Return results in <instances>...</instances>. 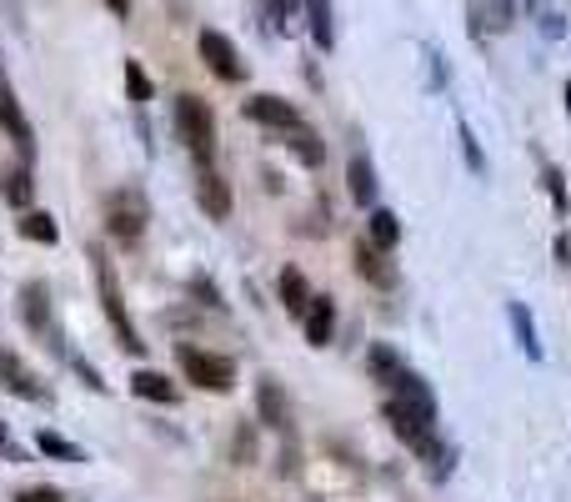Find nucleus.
Here are the masks:
<instances>
[{
    "instance_id": "obj_1",
    "label": "nucleus",
    "mask_w": 571,
    "mask_h": 502,
    "mask_svg": "<svg viewBox=\"0 0 571 502\" xmlns=\"http://www.w3.org/2000/svg\"><path fill=\"white\" fill-rule=\"evenodd\" d=\"M91 266H96V291H101L105 322H111V331H116V347H126V352H136V357H141V352H145V342H141V337H136V327H130L126 291H120L116 266H111V256H105L101 247H91Z\"/></svg>"
},
{
    "instance_id": "obj_11",
    "label": "nucleus",
    "mask_w": 571,
    "mask_h": 502,
    "mask_svg": "<svg viewBox=\"0 0 571 502\" xmlns=\"http://www.w3.org/2000/svg\"><path fill=\"white\" fill-rule=\"evenodd\" d=\"M256 417L266 427H276V432H291V402H286L281 382H271V377L256 382Z\"/></svg>"
},
{
    "instance_id": "obj_23",
    "label": "nucleus",
    "mask_w": 571,
    "mask_h": 502,
    "mask_svg": "<svg viewBox=\"0 0 571 502\" xmlns=\"http://www.w3.org/2000/svg\"><path fill=\"white\" fill-rule=\"evenodd\" d=\"M281 306L291 317H306V306H312V287H306V277H301L296 266L281 272Z\"/></svg>"
},
{
    "instance_id": "obj_19",
    "label": "nucleus",
    "mask_w": 571,
    "mask_h": 502,
    "mask_svg": "<svg viewBox=\"0 0 571 502\" xmlns=\"http://www.w3.org/2000/svg\"><path fill=\"white\" fill-rule=\"evenodd\" d=\"M391 397H402L406 407H421L427 417H436V392L427 387V377H421V372L406 367L402 377H396V387H391Z\"/></svg>"
},
{
    "instance_id": "obj_28",
    "label": "nucleus",
    "mask_w": 571,
    "mask_h": 502,
    "mask_svg": "<svg viewBox=\"0 0 571 502\" xmlns=\"http://www.w3.org/2000/svg\"><path fill=\"white\" fill-rule=\"evenodd\" d=\"M126 96L136 101V106H145L151 96H156V86H151V76L141 71V61H126Z\"/></svg>"
},
{
    "instance_id": "obj_20",
    "label": "nucleus",
    "mask_w": 571,
    "mask_h": 502,
    "mask_svg": "<svg viewBox=\"0 0 571 502\" xmlns=\"http://www.w3.org/2000/svg\"><path fill=\"white\" fill-rule=\"evenodd\" d=\"M366 241L391 256V251H396V241H402V216L386 212V206H377V212H371V226H366Z\"/></svg>"
},
{
    "instance_id": "obj_7",
    "label": "nucleus",
    "mask_w": 571,
    "mask_h": 502,
    "mask_svg": "<svg viewBox=\"0 0 571 502\" xmlns=\"http://www.w3.org/2000/svg\"><path fill=\"white\" fill-rule=\"evenodd\" d=\"M195 201H201V212L211 216V222H226L236 206L231 197V181H226L216 166H201V176H195Z\"/></svg>"
},
{
    "instance_id": "obj_12",
    "label": "nucleus",
    "mask_w": 571,
    "mask_h": 502,
    "mask_svg": "<svg viewBox=\"0 0 571 502\" xmlns=\"http://www.w3.org/2000/svg\"><path fill=\"white\" fill-rule=\"evenodd\" d=\"M346 191L356 206H366V212H377V166H371V156L366 151H356V156L346 161Z\"/></svg>"
},
{
    "instance_id": "obj_27",
    "label": "nucleus",
    "mask_w": 571,
    "mask_h": 502,
    "mask_svg": "<svg viewBox=\"0 0 571 502\" xmlns=\"http://www.w3.org/2000/svg\"><path fill=\"white\" fill-rule=\"evenodd\" d=\"M542 186H546V197H551V206H557V216H571V197H567V176H561V166H542Z\"/></svg>"
},
{
    "instance_id": "obj_4",
    "label": "nucleus",
    "mask_w": 571,
    "mask_h": 502,
    "mask_svg": "<svg viewBox=\"0 0 571 502\" xmlns=\"http://www.w3.org/2000/svg\"><path fill=\"white\" fill-rule=\"evenodd\" d=\"M181 372L186 382H195L201 392H231L236 387V362L216 357V352H201V347H181Z\"/></svg>"
},
{
    "instance_id": "obj_8",
    "label": "nucleus",
    "mask_w": 571,
    "mask_h": 502,
    "mask_svg": "<svg viewBox=\"0 0 571 502\" xmlns=\"http://www.w3.org/2000/svg\"><path fill=\"white\" fill-rule=\"evenodd\" d=\"M517 5H521V0H471V5H467L471 36H502V30H511Z\"/></svg>"
},
{
    "instance_id": "obj_5",
    "label": "nucleus",
    "mask_w": 571,
    "mask_h": 502,
    "mask_svg": "<svg viewBox=\"0 0 571 502\" xmlns=\"http://www.w3.org/2000/svg\"><path fill=\"white\" fill-rule=\"evenodd\" d=\"M195 51H201V61H206V71L216 80H246V66H241V51L231 46V36L201 30V36H195Z\"/></svg>"
},
{
    "instance_id": "obj_30",
    "label": "nucleus",
    "mask_w": 571,
    "mask_h": 502,
    "mask_svg": "<svg viewBox=\"0 0 571 502\" xmlns=\"http://www.w3.org/2000/svg\"><path fill=\"white\" fill-rule=\"evenodd\" d=\"M461 156H467V166H471L477 176H486V151H481V141L471 136L467 121H461Z\"/></svg>"
},
{
    "instance_id": "obj_17",
    "label": "nucleus",
    "mask_w": 571,
    "mask_h": 502,
    "mask_svg": "<svg viewBox=\"0 0 571 502\" xmlns=\"http://www.w3.org/2000/svg\"><path fill=\"white\" fill-rule=\"evenodd\" d=\"M331 331H337V302L331 297H312V306H306V342L331 347Z\"/></svg>"
},
{
    "instance_id": "obj_15",
    "label": "nucleus",
    "mask_w": 571,
    "mask_h": 502,
    "mask_svg": "<svg viewBox=\"0 0 571 502\" xmlns=\"http://www.w3.org/2000/svg\"><path fill=\"white\" fill-rule=\"evenodd\" d=\"M351 262H356V272H361L371 287H391V281H396V272H391V262H386V251H377L371 241H356V247H351Z\"/></svg>"
},
{
    "instance_id": "obj_26",
    "label": "nucleus",
    "mask_w": 571,
    "mask_h": 502,
    "mask_svg": "<svg viewBox=\"0 0 571 502\" xmlns=\"http://www.w3.org/2000/svg\"><path fill=\"white\" fill-rule=\"evenodd\" d=\"M36 448L46 452V457H61V463H86V452H80L76 442H65L61 432H40V437H36Z\"/></svg>"
},
{
    "instance_id": "obj_16",
    "label": "nucleus",
    "mask_w": 571,
    "mask_h": 502,
    "mask_svg": "<svg viewBox=\"0 0 571 502\" xmlns=\"http://www.w3.org/2000/svg\"><path fill=\"white\" fill-rule=\"evenodd\" d=\"M301 11H306L316 51H337V15H331V0H301Z\"/></svg>"
},
{
    "instance_id": "obj_24",
    "label": "nucleus",
    "mask_w": 571,
    "mask_h": 502,
    "mask_svg": "<svg viewBox=\"0 0 571 502\" xmlns=\"http://www.w3.org/2000/svg\"><path fill=\"white\" fill-rule=\"evenodd\" d=\"M15 231H21L26 241H36V247H55V241H61V226H55L51 212H26L21 222H15Z\"/></svg>"
},
{
    "instance_id": "obj_9",
    "label": "nucleus",
    "mask_w": 571,
    "mask_h": 502,
    "mask_svg": "<svg viewBox=\"0 0 571 502\" xmlns=\"http://www.w3.org/2000/svg\"><path fill=\"white\" fill-rule=\"evenodd\" d=\"M246 121H256V126H271V131H296L301 126V111L286 101V96H251L246 106Z\"/></svg>"
},
{
    "instance_id": "obj_13",
    "label": "nucleus",
    "mask_w": 571,
    "mask_h": 502,
    "mask_svg": "<svg viewBox=\"0 0 571 502\" xmlns=\"http://www.w3.org/2000/svg\"><path fill=\"white\" fill-rule=\"evenodd\" d=\"M507 322H511V337H517L521 357H526V362H542L546 352H542V337H536V317H532V306L511 297V302H507Z\"/></svg>"
},
{
    "instance_id": "obj_33",
    "label": "nucleus",
    "mask_w": 571,
    "mask_h": 502,
    "mask_svg": "<svg viewBox=\"0 0 571 502\" xmlns=\"http://www.w3.org/2000/svg\"><path fill=\"white\" fill-rule=\"evenodd\" d=\"M15 502H65V498H61V492H55V488H26V492H21V498H15Z\"/></svg>"
},
{
    "instance_id": "obj_2",
    "label": "nucleus",
    "mask_w": 571,
    "mask_h": 502,
    "mask_svg": "<svg viewBox=\"0 0 571 502\" xmlns=\"http://www.w3.org/2000/svg\"><path fill=\"white\" fill-rule=\"evenodd\" d=\"M176 131H181L186 151L195 156V166H211V156H216V116H211V106L201 101V96H176Z\"/></svg>"
},
{
    "instance_id": "obj_10",
    "label": "nucleus",
    "mask_w": 571,
    "mask_h": 502,
    "mask_svg": "<svg viewBox=\"0 0 571 502\" xmlns=\"http://www.w3.org/2000/svg\"><path fill=\"white\" fill-rule=\"evenodd\" d=\"M0 387L15 397H26V402H46V387L36 382V372L15 357V352H5V347H0Z\"/></svg>"
},
{
    "instance_id": "obj_3",
    "label": "nucleus",
    "mask_w": 571,
    "mask_h": 502,
    "mask_svg": "<svg viewBox=\"0 0 571 502\" xmlns=\"http://www.w3.org/2000/svg\"><path fill=\"white\" fill-rule=\"evenodd\" d=\"M145 222H151V206H145V197L136 186H126V191H116V197L105 201V226H111V237L126 241V247H136V241L145 237Z\"/></svg>"
},
{
    "instance_id": "obj_18",
    "label": "nucleus",
    "mask_w": 571,
    "mask_h": 502,
    "mask_svg": "<svg viewBox=\"0 0 571 502\" xmlns=\"http://www.w3.org/2000/svg\"><path fill=\"white\" fill-rule=\"evenodd\" d=\"M130 392L136 397H145V402H161V407H170L176 402V382H170L166 372H151V367H141V372H130Z\"/></svg>"
},
{
    "instance_id": "obj_6",
    "label": "nucleus",
    "mask_w": 571,
    "mask_h": 502,
    "mask_svg": "<svg viewBox=\"0 0 571 502\" xmlns=\"http://www.w3.org/2000/svg\"><path fill=\"white\" fill-rule=\"evenodd\" d=\"M0 131L11 136L15 146H21V161L30 166V156H36V131H30L26 111H21V101H15V91L5 86V76H0Z\"/></svg>"
},
{
    "instance_id": "obj_29",
    "label": "nucleus",
    "mask_w": 571,
    "mask_h": 502,
    "mask_svg": "<svg viewBox=\"0 0 571 502\" xmlns=\"http://www.w3.org/2000/svg\"><path fill=\"white\" fill-rule=\"evenodd\" d=\"M266 15H271L276 36H286V30L296 26V0H266Z\"/></svg>"
},
{
    "instance_id": "obj_32",
    "label": "nucleus",
    "mask_w": 571,
    "mask_h": 502,
    "mask_svg": "<svg viewBox=\"0 0 571 502\" xmlns=\"http://www.w3.org/2000/svg\"><path fill=\"white\" fill-rule=\"evenodd\" d=\"M542 36H551V40L567 36V21H561L557 11H542Z\"/></svg>"
},
{
    "instance_id": "obj_14",
    "label": "nucleus",
    "mask_w": 571,
    "mask_h": 502,
    "mask_svg": "<svg viewBox=\"0 0 571 502\" xmlns=\"http://www.w3.org/2000/svg\"><path fill=\"white\" fill-rule=\"evenodd\" d=\"M21 317H26V327L36 331V337H51V287H46V281H26V291H21Z\"/></svg>"
},
{
    "instance_id": "obj_21",
    "label": "nucleus",
    "mask_w": 571,
    "mask_h": 502,
    "mask_svg": "<svg viewBox=\"0 0 571 502\" xmlns=\"http://www.w3.org/2000/svg\"><path fill=\"white\" fill-rule=\"evenodd\" d=\"M286 146H291V156H296L301 166H321V161H326V141L306 126V121H301L296 131H286Z\"/></svg>"
},
{
    "instance_id": "obj_34",
    "label": "nucleus",
    "mask_w": 571,
    "mask_h": 502,
    "mask_svg": "<svg viewBox=\"0 0 571 502\" xmlns=\"http://www.w3.org/2000/svg\"><path fill=\"white\" fill-rule=\"evenodd\" d=\"M557 266H561V272H567V266H571V237H567V231H561V237H557Z\"/></svg>"
},
{
    "instance_id": "obj_22",
    "label": "nucleus",
    "mask_w": 571,
    "mask_h": 502,
    "mask_svg": "<svg viewBox=\"0 0 571 502\" xmlns=\"http://www.w3.org/2000/svg\"><path fill=\"white\" fill-rule=\"evenodd\" d=\"M366 367H371V377H377V382L391 392V387H396V377H402V372H406V362L396 357V352H391L386 342H377V347H371V352H366Z\"/></svg>"
},
{
    "instance_id": "obj_25",
    "label": "nucleus",
    "mask_w": 571,
    "mask_h": 502,
    "mask_svg": "<svg viewBox=\"0 0 571 502\" xmlns=\"http://www.w3.org/2000/svg\"><path fill=\"white\" fill-rule=\"evenodd\" d=\"M0 197L11 201V206H21L26 212L30 197H36V181H30V166H11V172L0 176Z\"/></svg>"
},
{
    "instance_id": "obj_35",
    "label": "nucleus",
    "mask_w": 571,
    "mask_h": 502,
    "mask_svg": "<svg viewBox=\"0 0 571 502\" xmlns=\"http://www.w3.org/2000/svg\"><path fill=\"white\" fill-rule=\"evenodd\" d=\"M105 5H111L116 15H126V11H130V0H105Z\"/></svg>"
},
{
    "instance_id": "obj_31",
    "label": "nucleus",
    "mask_w": 571,
    "mask_h": 502,
    "mask_svg": "<svg viewBox=\"0 0 571 502\" xmlns=\"http://www.w3.org/2000/svg\"><path fill=\"white\" fill-rule=\"evenodd\" d=\"M231 457H236V467H251V463H256V427H241V432H236V452H231Z\"/></svg>"
}]
</instances>
